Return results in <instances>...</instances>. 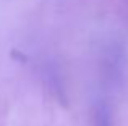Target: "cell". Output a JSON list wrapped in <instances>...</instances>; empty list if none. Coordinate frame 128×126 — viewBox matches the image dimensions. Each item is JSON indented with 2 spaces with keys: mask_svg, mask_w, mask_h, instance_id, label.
Listing matches in <instances>:
<instances>
[{
  "mask_svg": "<svg viewBox=\"0 0 128 126\" xmlns=\"http://www.w3.org/2000/svg\"><path fill=\"white\" fill-rule=\"evenodd\" d=\"M96 126H114L110 112L106 107H99L96 112Z\"/></svg>",
  "mask_w": 128,
  "mask_h": 126,
  "instance_id": "obj_1",
  "label": "cell"
}]
</instances>
